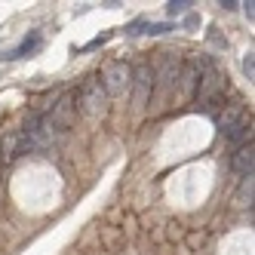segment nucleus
<instances>
[{
    "label": "nucleus",
    "instance_id": "f8f14e48",
    "mask_svg": "<svg viewBox=\"0 0 255 255\" xmlns=\"http://www.w3.org/2000/svg\"><path fill=\"white\" fill-rule=\"evenodd\" d=\"M166 31H172L169 22H151V25H144V34H151V37H160V34H166Z\"/></svg>",
    "mask_w": 255,
    "mask_h": 255
},
{
    "label": "nucleus",
    "instance_id": "39448f33",
    "mask_svg": "<svg viewBox=\"0 0 255 255\" xmlns=\"http://www.w3.org/2000/svg\"><path fill=\"white\" fill-rule=\"evenodd\" d=\"M222 132H225V141H228V144H237V148H243L246 141H252V120L243 114L240 120H234L231 126H225Z\"/></svg>",
    "mask_w": 255,
    "mask_h": 255
},
{
    "label": "nucleus",
    "instance_id": "4468645a",
    "mask_svg": "<svg viewBox=\"0 0 255 255\" xmlns=\"http://www.w3.org/2000/svg\"><path fill=\"white\" fill-rule=\"evenodd\" d=\"M243 71H246V74H249V80H252V74H255V59H252V52H249V56L243 59Z\"/></svg>",
    "mask_w": 255,
    "mask_h": 255
},
{
    "label": "nucleus",
    "instance_id": "f03ea898",
    "mask_svg": "<svg viewBox=\"0 0 255 255\" xmlns=\"http://www.w3.org/2000/svg\"><path fill=\"white\" fill-rule=\"evenodd\" d=\"M99 80L105 86V96H123V93H129V89H132V65L111 62Z\"/></svg>",
    "mask_w": 255,
    "mask_h": 255
},
{
    "label": "nucleus",
    "instance_id": "9d476101",
    "mask_svg": "<svg viewBox=\"0 0 255 255\" xmlns=\"http://www.w3.org/2000/svg\"><path fill=\"white\" fill-rule=\"evenodd\" d=\"M240 117H243V108H240V105H231L228 111H225L222 117H218V126H222V129H225V126H231L234 120H240Z\"/></svg>",
    "mask_w": 255,
    "mask_h": 255
},
{
    "label": "nucleus",
    "instance_id": "20e7f679",
    "mask_svg": "<svg viewBox=\"0 0 255 255\" xmlns=\"http://www.w3.org/2000/svg\"><path fill=\"white\" fill-rule=\"evenodd\" d=\"M132 86H135L138 105H144V102H148V96H151V89H154V68L148 62H141L138 68H132Z\"/></svg>",
    "mask_w": 255,
    "mask_h": 255
},
{
    "label": "nucleus",
    "instance_id": "423d86ee",
    "mask_svg": "<svg viewBox=\"0 0 255 255\" xmlns=\"http://www.w3.org/2000/svg\"><path fill=\"white\" fill-rule=\"evenodd\" d=\"M231 169H234L237 175H243V178H252V169H255V148H252V141H246L243 148L234 151Z\"/></svg>",
    "mask_w": 255,
    "mask_h": 255
},
{
    "label": "nucleus",
    "instance_id": "0eeeda50",
    "mask_svg": "<svg viewBox=\"0 0 255 255\" xmlns=\"http://www.w3.org/2000/svg\"><path fill=\"white\" fill-rule=\"evenodd\" d=\"M71 117H74V96H62L56 105H52V111H49V120H52V126H56V129L62 132L65 126L71 123Z\"/></svg>",
    "mask_w": 255,
    "mask_h": 255
},
{
    "label": "nucleus",
    "instance_id": "dca6fc26",
    "mask_svg": "<svg viewBox=\"0 0 255 255\" xmlns=\"http://www.w3.org/2000/svg\"><path fill=\"white\" fill-rule=\"evenodd\" d=\"M138 28H144V22H141V19H135L129 28H126V34H138Z\"/></svg>",
    "mask_w": 255,
    "mask_h": 255
},
{
    "label": "nucleus",
    "instance_id": "f3484780",
    "mask_svg": "<svg viewBox=\"0 0 255 255\" xmlns=\"http://www.w3.org/2000/svg\"><path fill=\"white\" fill-rule=\"evenodd\" d=\"M218 6H222V9H237L240 3H237V0H222V3H218Z\"/></svg>",
    "mask_w": 255,
    "mask_h": 255
},
{
    "label": "nucleus",
    "instance_id": "7ed1b4c3",
    "mask_svg": "<svg viewBox=\"0 0 255 255\" xmlns=\"http://www.w3.org/2000/svg\"><path fill=\"white\" fill-rule=\"evenodd\" d=\"M178 74H181V56L178 52H166V59L160 65V74H154V80H160V89H175L178 86Z\"/></svg>",
    "mask_w": 255,
    "mask_h": 255
},
{
    "label": "nucleus",
    "instance_id": "9b49d317",
    "mask_svg": "<svg viewBox=\"0 0 255 255\" xmlns=\"http://www.w3.org/2000/svg\"><path fill=\"white\" fill-rule=\"evenodd\" d=\"M194 3H191V0H169V3H166V12L169 15H181V12H188Z\"/></svg>",
    "mask_w": 255,
    "mask_h": 255
},
{
    "label": "nucleus",
    "instance_id": "2eb2a0df",
    "mask_svg": "<svg viewBox=\"0 0 255 255\" xmlns=\"http://www.w3.org/2000/svg\"><path fill=\"white\" fill-rule=\"evenodd\" d=\"M240 6H243V12H246V19L252 22V19H255V3L249 0V3H240Z\"/></svg>",
    "mask_w": 255,
    "mask_h": 255
},
{
    "label": "nucleus",
    "instance_id": "ddd939ff",
    "mask_svg": "<svg viewBox=\"0 0 255 255\" xmlns=\"http://www.w3.org/2000/svg\"><path fill=\"white\" fill-rule=\"evenodd\" d=\"M108 40H111V34H102V37H96V40H89V43H86V46H83L80 52H89V49H99V46H102V43H108Z\"/></svg>",
    "mask_w": 255,
    "mask_h": 255
},
{
    "label": "nucleus",
    "instance_id": "1a4fd4ad",
    "mask_svg": "<svg viewBox=\"0 0 255 255\" xmlns=\"http://www.w3.org/2000/svg\"><path fill=\"white\" fill-rule=\"evenodd\" d=\"M15 157H22V135H19V129L6 132L3 141H0V163H9Z\"/></svg>",
    "mask_w": 255,
    "mask_h": 255
},
{
    "label": "nucleus",
    "instance_id": "f257e3e1",
    "mask_svg": "<svg viewBox=\"0 0 255 255\" xmlns=\"http://www.w3.org/2000/svg\"><path fill=\"white\" fill-rule=\"evenodd\" d=\"M74 102L80 105V111H83L86 117H96V114L102 111V108H105V102H108L102 80H99V77H86V80L80 83V89H77ZM77 105H74V108H77Z\"/></svg>",
    "mask_w": 255,
    "mask_h": 255
},
{
    "label": "nucleus",
    "instance_id": "6e6552de",
    "mask_svg": "<svg viewBox=\"0 0 255 255\" xmlns=\"http://www.w3.org/2000/svg\"><path fill=\"white\" fill-rule=\"evenodd\" d=\"M43 46V37H40V31H31L28 37L15 46V49H9V52H3L0 59H6V62H15V59H25V56H31V52H37Z\"/></svg>",
    "mask_w": 255,
    "mask_h": 255
}]
</instances>
